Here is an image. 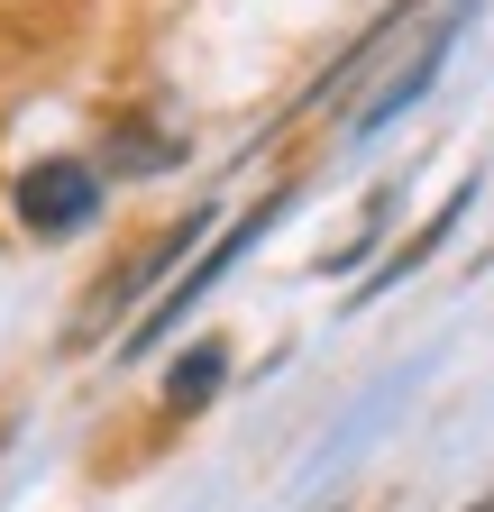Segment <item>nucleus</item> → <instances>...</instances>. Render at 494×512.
Masks as SVG:
<instances>
[{"mask_svg": "<svg viewBox=\"0 0 494 512\" xmlns=\"http://www.w3.org/2000/svg\"><path fill=\"white\" fill-rule=\"evenodd\" d=\"M275 211H284V192H275V202H257L247 220H229V238H220V247L202 256V266H193V275H183V284H174V293H165V302H156V311L138 320V330H129V357H138V348H156L165 330H183V311H193V302H202V293H211V284H220V275L238 266V256H247V247H257V238L275 229Z\"/></svg>", "mask_w": 494, "mask_h": 512, "instance_id": "obj_2", "label": "nucleus"}, {"mask_svg": "<svg viewBox=\"0 0 494 512\" xmlns=\"http://www.w3.org/2000/svg\"><path fill=\"white\" fill-rule=\"evenodd\" d=\"M92 211H101V174H92L83 156H46V165L19 174V220H28L37 238H74Z\"/></svg>", "mask_w": 494, "mask_h": 512, "instance_id": "obj_1", "label": "nucleus"}, {"mask_svg": "<svg viewBox=\"0 0 494 512\" xmlns=\"http://www.w3.org/2000/svg\"><path fill=\"white\" fill-rule=\"evenodd\" d=\"M220 375H229V348H193V357L165 375V403H174V412H202V403L220 394Z\"/></svg>", "mask_w": 494, "mask_h": 512, "instance_id": "obj_3", "label": "nucleus"}]
</instances>
